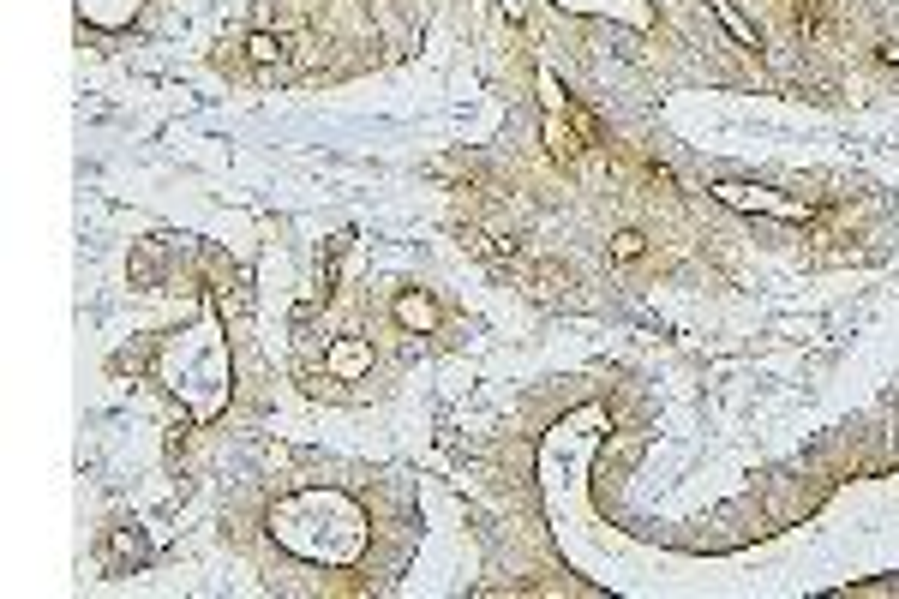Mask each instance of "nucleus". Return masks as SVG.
Wrapping results in <instances>:
<instances>
[{"label": "nucleus", "instance_id": "obj_1", "mask_svg": "<svg viewBox=\"0 0 899 599\" xmlns=\"http://www.w3.org/2000/svg\"><path fill=\"white\" fill-rule=\"evenodd\" d=\"M714 198L732 204V210H768V216H816V210H822V204H810V198H780V192H768V186H738V180L714 186Z\"/></svg>", "mask_w": 899, "mask_h": 599}, {"label": "nucleus", "instance_id": "obj_3", "mask_svg": "<svg viewBox=\"0 0 899 599\" xmlns=\"http://www.w3.org/2000/svg\"><path fill=\"white\" fill-rule=\"evenodd\" d=\"M366 366H372V348H366V342H336V348H330V372H336V378H360Z\"/></svg>", "mask_w": 899, "mask_h": 599}, {"label": "nucleus", "instance_id": "obj_2", "mask_svg": "<svg viewBox=\"0 0 899 599\" xmlns=\"http://www.w3.org/2000/svg\"><path fill=\"white\" fill-rule=\"evenodd\" d=\"M546 150H552L558 162H576V156L588 150V144H582V138L570 132V120H564L558 108H546Z\"/></svg>", "mask_w": 899, "mask_h": 599}, {"label": "nucleus", "instance_id": "obj_7", "mask_svg": "<svg viewBox=\"0 0 899 599\" xmlns=\"http://www.w3.org/2000/svg\"><path fill=\"white\" fill-rule=\"evenodd\" d=\"M876 60H882V66H899V42H882V48H876Z\"/></svg>", "mask_w": 899, "mask_h": 599}, {"label": "nucleus", "instance_id": "obj_6", "mask_svg": "<svg viewBox=\"0 0 899 599\" xmlns=\"http://www.w3.org/2000/svg\"><path fill=\"white\" fill-rule=\"evenodd\" d=\"M642 252H648V240H642L636 228H624V234H612V258H618V264H636Z\"/></svg>", "mask_w": 899, "mask_h": 599}, {"label": "nucleus", "instance_id": "obj_5", "mask_svg": "<svg viewBox=\"0 0 899 599\" xmlns=\"http://www.w3.org/2000/svg\"><path fill=\"white\" fill-rule=\"evenodd\" d=\"M246 54H252L258 66H270V60H282V36H270V30H252V36H246Z\"/></svg>", "mask_w": 899, "mask_h": 599}, {"label": "nucleus", "instance_id": "obj_4", "mask_svg": "<svg viewBox=\"0 0 899 599\" xmlns=\"http://www.w3.org/2000/svg\"><path fill=\"white\" fill-rule=\"evenodd\" d=\"M396 318H402L408 330H432V324H438V306H432L426 294H402V300H396Z\"/></svg>", "mask_w": 899, "mask_h": 599}]
</instances>
